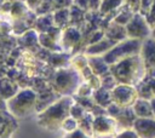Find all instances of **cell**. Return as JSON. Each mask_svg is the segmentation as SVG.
Returning <instances> with one entry per match:
<instances>
[{
	"label": "cell",
	"instance_id": "35",
	"mask_svg": "<svg viewBox=\"0 0 155 138\" xmlns=\"http://www.w3.org/2000/svg\"><path fill=\"white\" fill-rule=\"evenodd\" d=\"M144 18H145L148 25L150 27V29H153V28L155 27V0H154V2L151 4V6H150L148 13L144 16Z\"/></svg>",
	"mask_w": 155,
	"mask_h": 138
},
{
	"label": "cell",
	"instance_id": "39",
	"mask_svg": "<svg viewBox=\"0 0 155 138\" xmlns=\"http://www.w3.org/2000/svg\"><path fill=\"white\" fill-rule=\"evenodd\" d=\"M114 138H138L133 130H124L120 133H116Z\"/></svg>",
	"mask_w": 155,
	"mask_h": 138
},
{
	"label": "cell",
	"instance_id": "48",
	"mask_svg": "<svg viewBox=\"0 0 155 138\" xmlns=\"http://www.w3.org/2000/svg\"><path fill=\"white\" fill-rule=\"evenodd\" d=\"M150 38H153V39H155V27L151 29V33H150Z\"/></svg>",
	"mask_w": 155,
	"mask_h": 138
},
{
	"label": "cell",
	"instance_id": "40",
	"mask_svg": "<svg viewBox=\"0 0 155 138\" xmlns=\"http://www.w3.org/2000/svg\"><path fill=\"white\" fill-rule=\"evenodd\" d=\"M23 1H24L25 6L28 7V10L31 11V12H34V11L40 6V4H41L44 0H23Z\"/></svg>",
	"mask_w": 155,
	"mask_h": 138
},
{
	"label": "cell",
	"instance_id": "2",
	"mask_svg": "<svg viewBox=\"0 0 155 138\" xmlns=\"http://www.w3.org/2000/svg\"><path fill=\"white\" fill-rule=\"evenodd\" d=\"M74 99L71 96L59 97L56 102L50 104L38 114V125L47 131H57L61 128L63 121L69 116V110Z\"/></svg>",
	"mask_w": 155,
	"mask_h": 138
},
{
	"label": "cell",
	"instance_id": "24",
	"mask_svg": "<svg viewBox=\"0 0 155 138\" xmlns=\"http://www.w3.org/2000/svg\"><path fill=\"white\" fill-rule=\"evenodd\" d=\"M122 4H124V0H102L98 8V13L102 17L109 16L110 13L115 12L119 7H121Z\"/></svg>",
	"mask_w": 155,
	"mask_h": 138
},
{
	"label": "cell",
	"instance_id": "22",
	"mask_svg": "<svg viewBox=\"0 0 155 138\" xmlns=\"http://www.w3.org/2000/svg\"><path fill=\"white\" fill-rule=\"evenodd\" d=\"M69 8H61V10H56L52 13V21H53V25L59 28V29H64L67 27H69Z\"/></svg>",
	"mask_w": 155,
	"mask_h": 138
},
{
	"label": "cell",
	"instance_id": "25",
	"mask_svg": "<svg viewBox=\"0 0 155 138\" xmlns=\"http://www.w3.org/2000/svg\"><path fill=\"white\" fill-rule=\"evenodd\" d=\"M38 41H39V45L42 46L48 52H61L62 51V48L58 45V42H56L54 40H52L46 33L38 34Z\"/></svg>",
	"mask_w": 155,
	"mask_h": 138
},
{
	"label": "cell",
	"instance_id": "38",
	"mask_svg": "<svg viewBox=\"0 0 155 138\" xmlns=\"http://www.w3.org/2000/svg\"><path fill=\"white\" fill-rule=\"evenodd\" d=\"M140 1V7H139V13L142 16H145L151 6V4L154 2V0H139Z\"/></svg>",
	"mask_w": 155,
	"mask_h": 138
},
{
	"label": "cell",
	"instance_id": "16",
	"mask_svg": "<svg viewBox=\"0 0 155 138\" xmlns=\"http://www.w3.org/2000/svg\"><path fill=\"white\" fill-rule=\"evenodd\" d=\"M86 57H87V65L96 76L101 79L109 74V65L104 62L102 56H86Z\"/></svg>",
	"mask_w": 155,
	"mask_h": 138
},
{
	"label": "cell",
	"instance_id": "30",
	"mask_svg": "<svg viewBox=\"0 0 155 138\" xmlns=\"http://www.w3.org/2000/svg\"><path fill=\"white\" fill-rule=\"evenodd\" d=\"M54 7H53V2L52 0H44L40 6L34 11V13L36 16H44V15H51L53 13Z\"/></svg>",
	"mask_w": 155,
	"mask_h": 138
},
{
	"label": "cell",
	"instance_id": "41",
	"mask_svg": "<svg viewBox=\"0 0 155 138\" xmlns=\"http://www.w3.org/2000/svg\"><path fill=\"white\" fill-rule=\"evenodd\" d=\"M63 138H91V137H88L87 134H85L84 132H81L79 128H76L75 131H73L70 133H67V136L63 137Z\"/></svg>",
	"mask_w": 155,
	"mask_h": 138
},
{
	"label": "cell",
	"instance_id": "6",
	"mask_svg": "<svg viewBox=\"0 0 155 138\" xmlns=\"http://www.w3.org/2000/svg\"><path fill=\"white\" fill-rule=\"evenodd\" d=\"M125 30L127 39H133L139 41L150 38V33H151V29L148 25L144 16H142L139 12L133 13L132 18L125 25Z\"/></svg>",
	"mask_w": 155,
	"mask_h": 138
},
{
	"label": "cell",
	"instance_id": "33",
	"mask_svg": "<svg viewBox=\"0 0 155 138\" xmlns=\"http://www.w3.org/2000/svg\"><path fill=\"white\" fill-rule=\"evenodd\" d=\"M61 128H62L63 131H65L67 133H70V132H73V131H75V130L78 128V121L74 120L73 117L68 116V117L63 121Z\"/></svg>",
	"mask_w": 155,
	"mask_h": 138
},
{
	"label": "cell",
	"instance_id": "1",
	"mask_svg": "<svg viewBox=\"0 0 155 138\" xmlns=\"http://www.w3.org/2000/svg\"><path fill=\"white\" fill-rule=\"evenodd\" d=\"M109 73L117 84L133 87L147 75L139 54L127 57L117 63L109 65Z\"/></svg>",
	"mask_w": 155,
	"mask_h": 138
},
{
	"label": "cell",
	"instance_id": "4",
	"mask_svg": "<svg viewBox=\"0 0 155 138\" xmlns=\"http://www.w3.org/2000/svg\"><path fill=\"white\" fill-rule=\"evenodd\" d=\"M81 84L80 74L73 68H61L52 77L51 87L58 96H71L76 92L79 85Z\"/></svg>",
	"mask_w": 155,
	"mask_h": 138
},
{
	"label": "cell",
	"instance_id": "31",
	"mask_svg": "<svg viewBox=\"0 0 155 138\" xmlns=\"http://www.w3.org/2000/svg\"><path fill=\"white\" fill-rule=\"evenodd\" d=\"M87 111L80 105V104H78V103H73L71 104V107H70V110H69V116L70 117H73L74 120H76V121H79L80 119H82L84 116H85V114H86Z\"/></svg>",
	"mask_w": 155,
	"mask_h": 138
},
{
	"label": "cell",
	"instance_id": "44",
	"mask_svg": "<svg viewBox=\"0 0 155 138\" xmlns=\"http://www.w3.org/2000/svg\"><path fill=\"white\" fill-rule=\"evenodd\" d=\"M102 0H88V11L91 12H97L99 8Z\"/></svg>",
	"mask_w": 155,
	"mask_h": 138
},
{
	"label": "cell",
	"instance_id": "29",
	"mask_svg": "<svg viewBox=\"0 0 155 138\" xmlns=\"http://www.w3.org/2000/svg\"><path fill=\"white\" fill-rule=\"evenodd\" d=\"M48 58L53 67H58L61 69V68H63V65L65 63H68L69 54H65L63 52H53L52 54H48Z\"/></svg>",
	"mask_w": 155,
	"mask_h": 138
},
{
	"label": "cell",
	"instance_id": "28",
	"mask_svg": "<svg viewBox=\"0 0 155 138\" xmlns=\"http://www.w3.org/2000/svg\"><path fill=\"white\" fill-rule=\"evenodd\" d=\"M19 41L23 44L24 47L27 48H34V46H38L39 45V41H38V33L35 30H28L27 33H24L23 35H21V39Z\"/></svg>",
	"mask_w": 155,
	"mask_h": 138
},
{
	"label": "cell",
	"instance_id": "42",
	"mask_svg": "<svg viewBox=\"0 0 155 138\" xmlns=\"http://www.w3.org/2000/svg\"><path fill=\"white\" fill-rule=\"evenodd\" d=\"M144 79H145V81H147V84H148V86L150 88V92H151L153 97H155V77H153V76L147 74L144 76Z\"/></svg>",
	"mask_w": 155,
	"mask_h": 138
},
{
	"label": "cell",
	"instance_id": "13",
	"mask_svg": "<svg viewBox=\"0 0 155 138\" xmlns=\"http://www.w3.org/2000/svg\"><path fill=\"white\" fill-rule=\"evenodd\" d=\"M36 19V15L29 11L24 17L13 21L12 23V33L15 35H23L28 30H31L34 27V22Z\"/></svg>",
	"mask_w": 155,
	"mask_h": 138
},
{
	"label": "cell",
	"instance_id": "14",
	"mask_svg": "<svg viewBox=\"0 0 155 138\" xmlns=\"http://www.w3.org/2000/svg\"><path fill=\"white\" fill-rule=\"evenodd\" d=\"M117 125L119 128L124 130H132V126L136 121V115L132 110V108H121L120 111L113 117Z\"/></svg>",
	"mask_w": 155,
	"mask_h": 138
},
{
	"label": "cell",
	"instance_id": "43",
	"mask_svg": "<svg viewBox=\"0 0 155 138\" xmlns=\"http://www.w3.org/2000/svg\"><path fill=\"white\" fill-rule=\"evenodd\" d=\"M73 5H75L76 7L84 10V11H88V0H73Z\"/></svg>",
	"mask_w": 155,
	"mask_h": 138
},
{
	"label": "cell",
	"instance_id": "7",
	"mask_svg": "<svg viewBox=\"0 0 155 138\" xmlns=\"http://www.w3.org/2000/svg\"><path fill=\"white\" fill-rule=\"evenodd\" d=\"M110 96H111V102L120 108H131L138 98L133 86L120 85V84H117L110 91Z\"/></svg>",
	"mask_w": 155,
	"mask_h": 138
},
{
	"label": "cell",
	"instance_id": "20",
	"mask_svg": "<svg viewBox=\"0 0 155 138\" xmlns=\"http://www.w3.org/2000/svg\"><path fill=\"white\" fill-rule=\"evenodd\" d=\"M69 15H70V17H69V25L70 27H75V28H78L81 31V29L85 25L86 11L76 7L75 5H71L69 7Z\"/></svg>",
	"mask_w": 155,
	"mask_h": 138
},
{
	"label": "cell",
	"instance_id": "18",
	"mask_svg": "<svg viewBox=\"0 0 155 138\" xmlns=\"http://www.w3.org/2000/svg\"><path fill=\"white\" fill-rule=\"evenodd\" d=\"M116 44L110 41L109 39H107L104 36V39H102L101 41L90 45L85 48V54L86 56H103L104 53H107L113 46H115Z\"/></svg>",
	"mask_w": 155,
	"mask_h": 138
},
{
	"label": "cell",
	"instance_id": "46",
	"mask_svg": "<svg viewBox=\"0 0 155 138\" xmlns=\"http://www.w3.org/2000/svg\"><path fill=\"white\" fill-rule=\"evenodd\" d=\"M0 110H6V103L0 99Z\"/></svg>",
	"mask_w": 155,
	"mask_h": 138
},
{
	"label": "cell",
	"instance_id": "11",
	"mask_svg": "<svg viewBox=\"0 0 155 138\" xmlns=\"http://www.w3.org/2000/svg\"><path fill=\"white\" fill-rule=\"evenodd\" d=\"M132 130L136 132L138 138H155V119H136Z\"/></svg>",
	"mask_w": 155,
	"mask_h": 138
},
{
	"label": "cell",
	"instance_id": "15",
	"mask_svg": "<svg viewBox=\"0 0 155 138\" xmlns=\"http://www.w3.org/2000/svg\"><path fill=\"white\" fill-rule=\"evenodd\" d=\"M19 91V85L7 76H0V99L6 102Z\"/></svg>",
	"mask_w": 155,
	"mask_h": 138
},
{
	"label": "cell",
	"instance_id": "32",
	"mask_svg": "<svg viewBox=\"0 0 155 138\" xmlns=\"http://www.w3.org/2000/svg\"><path fill=\"white\" fill-rule=\"evenodd\" d=\"M117 85V82L115 81V79L110 75V73L103 77H101V87L107 90V91H111L115 86Z\"/></svg>",
	"mask_w": 155,
	"mask_h": 138
},
{
	"label": "cell",
	"instance_id": "50",
	"mask_svg": "<svg viewBox=\"0 0 155 138\" xmlns=\"http://www.w3.org/2000/svg\"><path fill=\"white\" fill-rule=\"evenodd\" d=\"M4 1H5V0H0V16H1V6H2Z\"/></svg>",
	"mask_w": 155,
	"mask_h": 138
},
{
	"label": "cell",
	"instance_id": "36",
	"mask_svg": "<svg viewBox=\"0 0 155 138\" xmlns=\"http://www.w3.org/2000/svg\"><path fill=\"white\" fill-rule=\"evenodd\" d=\"M124 5L131 10L133 13L139 12V7H140V1L139 0H124Z\"/></svg>",
	"mask_w": 155,
	"mask_h": 138
},
{
	"label": "cell",
	"instance_id": "45",
	"mask_svg": "<svg viewBox=\"0 0 155 138\" xmlns=\"http://www.w3.org/2000/svg\"><path fill=\"white\" fill-rule=\"evenodd\" d=\"M150 105H151V111H153V117L155 119V97L150 99Z\"/></svg>",
	"mask_w": 155,
	"mask_h": 138
},
{
	"label": "cell",
	"instance_id": "8",
	"mask_svg": "<svg viewBox=\"0 0 155 138\" xmlns=\"http://www.w3.org/2000/svg\"><path fill=\"white\" fill-rule=\"evenodd\" d=\"M59 44L62 50L75 53L82 47V34L78 28L69 25L62 30Z\"/></svg>",
	"mask_w": 155,
	"mask_h": 138
},
{
	"label": "cell",
	"instance_id": "5",
	"mask_svg": "<svg viewBox=\"0 0 155 138\" xmlns=\"http://www.w3.org/2000/svg\"><path fill=\"white\" fill-rule=\"evenodd\" d=\"M142 41L139 40H133V39H126L121 42H117L115 46H113L107 53L102 56L104 62L108 65H111L114 63H117L127 57L139 54Z\"/></svg>",
	"mask_w": 155,
	"mask_h": 138
},
{
	"label": "cell",
	"instance_id": "3",
	"mask_svg": "<svg viewBox=\"0 0 155 138\" xmlns=\"http://www.w3.org/2000/svg\"><path fill=\"white\" fill-rule=\"evenodd\" d=\"M38 93L31 88L19 90L12 98L6 100V111L13 117L21 119L30 115L36 110Z\"/></svg>",
	"mask_w": 155,
	"mask_h": 138
},
{
	"label": "cell",
	"instance_id": "17",
	"mask_svg": "<svg viewBox=\"0 0 155 138\" xmlns=\"http://www.w3.org/2000/svg\"><path fill=\"white\" fill-rule=\"evenodd\" d=\"M104 36L107 39H109L110 41L115 42V44L121 42V41H124V40L127 39L125 27L124 25H119V24H116L114 22H110L109 23V25L104 30Z\"/></svg>",
	"mask_w": 155,
	"mask_h": 138
},
{
	"label": "cell",
	"instance_id": "10",
	"mask_svg": "<svg viewBox=\"0 0 155 138\" xmlns=\"http://www.w3.org/2000/svg\"><path fill=\"white\" fill-rule=\"evenodd\" d=\"M139 57L147 73L155 68V39L148 38L142 41Z\"/></svg>",
	"mask_w": 155,
	"mask_h": 138
},
{
	"label": "cell",
	"instance_id": "21",
	"mask_svg": "<svg viewBox=\"0 0 155 138\" xmlns=\"http://www.w3.org/2000/svg\"><path fill=\"white\" fill-rule=\"evenodd\" d=\"M91 98L93 99V102H94L98 107H101V108H103V109H107V107H109V105L113 103V102H111L110 91H107V90H104V88H102V87L94 90V91L92 92Z\"/></svg>",
	"mask_w": 155,
	"mask_h": 138
},
{
	"label": "cell",
	"instance_id": "27",
	"mask_svg": "<svg viewBox=\"0 0 155 138\" xmlns=\"http://www.w3.org/2000/svg\"><path fill=\"white\" fill-rule=\"evenodd\" d=\"M93 119H94V116L91 113H86L85 116L78 121V128L81 132H84L85 134H87L88 137H92V122H93Z\"/></svg>",
	"mask_w": 155,
	"mask_h": 138
},
{
	"label": "cell",
	"instance_id": "26",
	"mask_svg": "<svg viewBox=\"0 0 155 138\" xmlns=\"http://www.w3.org/2000/svg\"><path fill=\"white\" fill-rule=\"evenodd\" d=\"M28 12H29V10H28V7L25 6L24 1H16V2H12V4H11L8 16H10L13 21H16V19H19V18L24 17Z\"/></svg>",
	"mask_w": 155,
	"mask_h": 138
},
{
	"label": "cell",
	"instance_id": "49",
	"mask_svg": "<svg viewBox=\"0 0 155 138\" xmlns=\"http://www.w3.org/2000/svg\"><path fill=\"white\" fill-rule=\"evenodd\" d=\"M5 1H7V2H16V1H23V0H5Z\"/></svg>",
	"mask_w": 155,
	"mask_h": 138
},
{
	"label": "cell",
	"instance_id": "47",
	"mask_svg": "<svg viewBox=\"0 0 155 138\" xmlns=\"http://www.w3.org/2000/svg\"><path fill=\"white\" fill-rule=\"evenodd\" d=\"M147 74H148V75H150V76H153V77H155V68H154V69H151L150 71H148Z\"/></svg>",
	"mask_w": 155,
	"mask_h": 138
},
{
	"label": "cell",
	"instance_id": "37",
	"mask_svg": "<svg viewBox=\"0 0 155 138\" xmlns=\"http://www.w3.org/2000/svg\"><path fill=\"white\" fill-rule=\"evenodd\" d=\"M52 2H53L54 11L61 8H69L73 5V0H52Z\"/></svg>",
	"mask_w": 155,
	"mask_h": 138
},
{
	"label": "cell",
	"instance_id": "9",
	"mask_svg": "<svg viewBox=\"0 0 155 138\" xmlns=\"http://www.w3.org/2000/svg\"><path fill=\"white\" fill-rule=\"evenodd\" d=\"M117 125L115 120L108 115L94 116L92 122V136L94 137H107L115 136L117 133Z\"/></svg>",
	"mask_w": 155,
	"mask_h": 138
},
{
	"label": "cell",
	"instance_id": "23",
	"mask_svg": "<svg viewBox=\"0 0 155 138\" xmlns=\"http://www.w3.org/2000/svg\"><path fill=\"white\" fill-rule=\"evenodd\" d=\"M52 25H53L52 13L51 15H44V16H36L33 30H35L38 34H42V33H46Z\"/></svg>",
	"mask_w": 155,
	"mask_h": 138
},
{
	"label": "cell",
	"instance_id": "34",
	"mask_svg": "<svg viewBox=\"0 0 155 138\" xmlns=\"http://www.w3.org/2000/svg\"><path fill=\"white\" fill-rule=\"evenodd\" d=\"M92 92H93V90L91 88V86L88 84L84 82V84L79 85V87H78L75 93H76V97H91Z\"/></svg>",
	"mask_w": 155,
	"mask_h": 138
},
{
	"label": "cell",
	"instance_id": "12",
	"mask_svg": "<svg viewBox=\"0 0 155 138\" xmlns=\"http://www.w3.org/2000/svg\"><path fill=\"white\" fill-rule=\"evenodd\" d=\"M17 128V119L13 117L8 111L0 110V138H11Z\"/></svg>",
	"mask_w": 155,
	"mask_h": 138
},
{
	"label": "cell",
	"instance_id": "19",
	"mask_svg": "<svg viewBox=\"0 0 155 138\" xmlns=\"http://www.w3.org/2000/svg\"><path fill=\"white\" fill-rule=\"evenodd\" d=\"M137 119H145V117H153V111H151V105H150V100H145V99H140L137 98V100L133 103V105L131 107Z\"/></svg>",
	"mask_w": 155,
	"mask_h": 138
}]
</instances>
